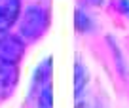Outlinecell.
Returning a JSON list of instances; mask_svg holds the SVG:
<instances>
[{"mask_svg":"<svg viewBox=\"0 0 129 108\" xmlns=\"http://www.w3.org/2000/svg\"><path fill=\"white\" fill-rule=\"evenodd\" d=\"M21 13V0H0V32H6Z\"/></svg>","mask_w":129,"mask_h":108,"instance_id":"cell-3","label":"cell"},{"mask_svg":"<svg viewBox=\"0 0 129 108\" xmlns=\"http://www.w3.org/2000/svg\"><path fill=\"white\" fill-rule=\"evenodd\" d=\"M38 108H53V93L51 87L48 84L40 89V95H38Z\"/></svg>","mask_w":129,"mask_h":108,"instance_id":"cell-7","label":"cell"},{"mask_svg":"<svg viewBox=\"0 0 129 108\" xmlns=\"http://www.w3.org/2000/svg\"><path fill=\"white\" fill-rule=\"evenodd\" d=\"M85 84H87V72L82 63H76L74 64V95L84 91Z\"/></svg>","mask_w":129,"mask_h":108,"instance_id":"cell-5","label":"cell"},{"mask_svg":"<svg viewBox=\"0 0 129 108\" xmlns=\"http://www.w3.org/2000/svg\"><path fill=\"white\" fill-rule=\"evenodd\" d=\"M17 78H19V72L15 64H0V99L12 95V91L17 85Z\"/></svg>","mask_w":129,"mask_h":108,"instance_id":"cell-4","label":"cell"},{"mask_svg":"<svg viewBox=\"0 0 129 108\" xmlns=\"http://www.w3.org/2000/svg\"><path fill=\"white\" fill-rule=\"evenodd\" d=\"M49 70H51V59H46L44 63L38 66L36 74H34V84H38V85L46 84L48 78H49ZM42 87H44V85H42Z\"/></svg>","mask_w":129,"mask_h":108,"instance_id":"cell-6","label":"cell"},{"mask_svg":"<svg viewBox=\"0 0 129 108\" xmlns=\"http://www.w3.org/2000/svg\"><path fill=\"white\" fill-rule=\"evenodd\" d=\"M114 8L120 13H123V15L129 17V0H114Z\"/></svg>","mask_w":129,"mask_h":108,"instance_id":"cell-10","label":"cell"},{"mask_svg":"<svg viewBox=\"0 0 129 108\" xmlns=\"http://www.w3.org/2000/svg\"><path fill=\"white\" fill-rule=\"evenodd\" d=\"M74 25H76V28L80 32H85L91 28V21H89V17L82 10H76V13H74Z\"/></svg>","mask_w":129,"mask_h":108,"instance_id":"cell-8","label":"cell"},{"mask_svg":"<svg viewBox=\"0 0 129 108\" xmlns=\"http://www.w3.org/2000/svg\"><path fill=\"white\" fill-rule=\"evenodd\" d=\"M48 27V12L40 6H28L23 13L19 32L25 40H36L44 34Z\"/></svg>","mask_w":129,"mask_h":108,"instance_id":"cell-1","label":"cell"},{"mask_svg":"<svg viewBox=\"0 0 129 108\" xmlns=\"http://www.w3.org/2000/svg\"><path fill=\"white\" fill-rule=\"evenodd\" d=\"M25 53V44L17 36H0V64H17Z\"/></svg>","mask_w":129,"mask_h":108,"instance_id":"cell-2","label":"cell"},{"mask_svg":"<svg viewBox=\"0 0 129 108\" xmlns=\"http://www.w3.org/2000/svg\"><path fill=\"white\" fill-rule=\"evenodd\" d=\"M76 108H97V100L85 91L76 95Z\"/></svg>","mask_w":129,"mask_h":108,"instance_id":"cell-9","label":"cell"}]
</instances>
